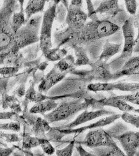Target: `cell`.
I'll return each mask as SVG.
<instances>
[{
  "label": "cell",
  "instance_id": "681fc988",
  "mask_svg": "<svg viewBox=\"0 0 139 156\" xmlns=\"http://www.w3.org/2000/svg\"><path fill=\"white\" fill-rule=\"evenodd\" d=\"M133 52H134L136 53H139V41L134 46Z\"/></svg>",
  "mask_w": 139,
  "mask_h": 156
},
{
  "label": "cell",
  "instance_id": "ffe728a7",
  "mask_svg": "<svg viewBox=\"0 0 139 156\" xmlns=\"http://www.w3.org/2000/svg\"><path fill=\"white\" fill-rule=\"evenodd\" d=\"M121 44H114L109 41H106L103 45L101 53L97 57V61L107 63L112 57L120 51L121 50Z\"/></svg>",
  "mask_w": 139,
  "mask_h": 156
},
{
  "label": "cell",
  "instance_id": "e0dca14e",
  "mask_svg": "<svg viewBox=\"0 0 139 156\" xmlns=\"http://www.w3.org/2000/svg\"><path fill=\"white\" fill-rule=\"evenodd\" d=\"M111 106L123 112H129L134 111L135 108L134 106L130 105L128 102L118 99L115 95L110 96L108 97H103L100 99H96L95 108H98L101 107L103 109V106Z\"/></svg>",
  "mask_w": 139,
  "mask_h": 156
},
{
  "label": "cell",
  "instance_id": "44dd1931",
  "mask_svg": "<svg viewBox=\"0 0 139 156\" xmlns=\"http://www.w3.org/2000/svg\"><path fill=\"white\" fill-rule=\"evenodd\" d=\"M24 56L20 51L14 54L7 53L1 54V64L5 67H23Z\"/></svg>",
  "mask_w": 139,
  "mask_h": 156
},
{
  "label": "cell",
  "instance_id": "603a6c76",
  "mask_svg": "<svg viewBox=\"0 0 139 156\" xmlns=\"http://www.w3.org/2000/svg\"><path fill=\"white\" fill-rule=\"evenodd\" d=\"M73 50L75 52L76 57L75 66L80 67L83 66H90L92 64V62L89 59L87 51L86 49L81 46H78L75 44H70Z\"/></svg>",
  "mask_w": 139,
  "mask_h": 156
},
{
  "label": "cell",
  "instance_id": "5bb4252c",
  "mask_svg": "<svg viewBox=\"0 0 139 156\" xmlns=\"http://www.w3.org/2000/svg\"><path fill=\"white\" fill-rule=\"evenodd\" d=\"M89 71V78L92 80L100 81L103 83H108L113 79V73L111 72L109 64L96 61L92 62Z\"/></svg>",
  "mask_w": 139,
  "mask_h": 156
},
{
  "label": "cell",
  "instance_id": "f6af8a7d",
  "mask_svg": "<svg viewBox=\"0 0 139 156\" xmlns=\"http://www.w3.org/2000/svg\"><path fill=\"white\" fill-rule=\"evenodd\" d=\"M9 78H1V94L7 93L8 84Z\"/></svg>",
  "mask_w": 139,
  "mask_h": 156
},
{
  "label": "cell",
  "instance_id": "2e32d148",
  "mask_svg": "<svg viewBox=\"0 0 139 156\" xmlns=\"http://www.w3.org/2000/svg\"><path fill=\"white\" fill-rule=\"evenodd\" d=\"M68 73H61L56 67L50 70L45 75L38 87V91L41 93H46L54 87L56 84L60 82L66 76Z\"/></svg>",
  "mask_w": 139,
  "mask_h": 156
},
{
  "label": "cell",
  "instance_id": "9c48e42d",
  "mask_svg": "<svg viewBox=\"0 0 139 156\" xmlns=\"http://www.w3.org/2000/svg\"><path fill=\"white\" fill-rule=\"evenodd\" d=\"M35 84L33 82L30 83V86L26 91L25 98L30 102L38 103L45 100L57 101L62 100L64 98H72V99H79V98H90L87 97V93L85 91H78L77 92L67 94L59 95L56 96H48L43 94L39 91H37L34 89Z\"/></svg>",
  "mask_w": 139,
  "mask_h": 156
},
{
  "label": "cell",
  "instance_id": "9a60e30c",
  "mask_svg": "<svg viewBox=\"0 0 139 156\" xmlns=\"http://www.w3.org/2000/svg\"><path fill=\"white\" fill-rule=\"evenodd\" d=\"M134 18L130 17L123 23V35L124 38V45L123 48L122 54L130 57L134 51L135 46L134 41Z\"/></svg>",
  "mask_w": 139,
  "mask_h": 156
},
{
  "label": "cell",
  "instance_id": "6da1fadb",
  "mask_svg": "<svg viewBox=\"0 0 139 156\" xmlns=\"http://www.w3.org/2000/svg\"><path fill=\"white\" fill-rule=\"evenodd\" d=\"M120 27L108 20H99L87 22L82 29L74 31L70 44L78 45L88 44L94 41L110 37L116 33Z\"/></svg>",
  "mask_w": 139,
  "mask_h": 156
},
{
  "label": "cell",
  "instance_id": "d4e9b609",
  "mask_svg": "<svg viewBox=\"0 0 139 156\" xmlns=\"http://www.w3.org/2000/svg\"><path fill=\"white\" fill-rule=\"evenodd\" d=\"M59 104L55 101L45 100L38 103H35L29 110L30 112L33 114H41L44 115L45 113L48 112L53 111L56 109Z\"/></svg>",
  "mask_w": 139,
  "mask_h": 156
},
{
  "label": "cell",
  "instance_id": "c3c4849f",
  "mask_svg": "<svg viewBox=\"0 0 139 156\" xmlns=\"http://www.w3.org/2000/svg\"><path fill=\"white\" fill-rule=\"evenodd\" d=\"M24 156H35L31 150H24L23 149Z\"/></svg>",
  "mask_w": 139,
  "mask_h": 156
},
{
  "label": "cell",
  "instance_id": "277c9868",
  "mask_svg": "<svg viewBox=\"0 0 139 156\" xmlns=\"http://www.w3.org/2000/svg\"><path fill=\"white\" fill-rule=\"evenodd\" d=\"M42 20L41 15L32 17L15 35L13 45L8 53L16 54L23 48L39 41V28Z\"/></svg>",
  "mask_w": 139,
  "mask_h": 156
},
{
  "label": "cell",
  "instance_id": "52a82bcc",
  "mask_svg": "<svg viewBox=\"0 0 139 156\" xmlns=\"http://www.w3.org/2000/svg\"><path fill=\"white\" fill-rule=\"evenodd\" d=\"M83 1H71L67 10L66 22L70 29L78 31L83 28L88 18V15L82 10Z\"/></svg>",
  "mask_w": 139,
  "mask_h": 156
},
{
  "label": "cell",
  "instance_id": "3957f363",
  "mask_svg": "<svg viewBox=\"0 0 139 156\" xmlns=\"http://www.w3.org/2000/svg\"><path fill=\"white\" fill-rule=\"evenodd\" d=\"M96 98H79L60 103L53 111L44 115L45 119L50 124L70 120L79 112L94 107Z\"/></svg>",
  "mask_w": 139,
  "mask_h": 156
},
{
  "label": "cell",
  "instance_id": "ab89813d",
  "mask_svg": "<svg viewBox=\"0 0 139 156\" xmlns=\"http://www.w3.org/2000/svg\"><path fill=\"white\" fill-rule=\"evenodd\" d=\"M125 5L130 15L132 16H135L136 15L137 7V4L136 1L126 0L125 1Z\"/></svg>",
  "mask_w": 139,
  "mask_h": 156
},
{
  "label": "cell",
  "instance_id": "4dcf8cb0",
  "mask_svg": "<svg viewBox=\"0 0 139 156\" xmlns=\"http://www.w3.org/2000/svg\"><path fill=\"white\" fill-rule=\"evenodd\" d=\"M0 119L1 120H11L13 122L20 123L23 126L27 125V122L23 116H20L15 112H2L0 114Z\"/></svg>",
  "mask_w": 139,
  "mask_h": 156
},
{
  "label": "cell",
  "instance_id": "30bf717a",
  "mask_svg": "<svg viewBox=\"0 0 139 156\" xmlns=\"http://www.w3.org/2000/svg\"><path fill=\"white\" fill-rule=\"evenodd\" d=\"M23 116L27 122L31 134L39 138H47L45 133L50 131L52 127L45 119L31 113L28 109L23 111Z\"/></svg>",
  "mask_w": 139,
  "mask_h": 156
},
{
  "label": "cell",
  "instance_id": "5b68a950",
  "mask_svg": "<svg viewBox=\"0 0 139 156\" xmlns=\"http://www.w3.org/2000/svg\"><path fill=\"white\" fill-rule=\"evenodd\" d=\"M121 115L119 113H115L102 119H100L97 122L91 123L88 126H83L77 128L72 129H59L57 127H52L50 131L46 135L47 138H49V140H61L64 136L67 135L74 134L77 136L79 134L83 133L88 130H92L96 128H100L107 126H108L115 122L117 120L121 117Z\"/></svg>",
  "mask_w": 139,
  "mask_h": 156
},
{
  "label": "cell",
  "instance_id": "cb8c5ba5",
  "mask_svg": "<svg viewBox=\"0 0 139 156\" xmlns=\"http://www.w3.org/2000/svg\"><path fill=\"white\" fill-rule=\"evenodd\" d=\"M46 2V1L43 0H30L28 1L27 6L24 9L26 23L34 15L43 12Z\"/></svg>",
  "mask_w": 139,
  "mask_h": 156
},
{
  "label": "cell",
  "instance_id": "8fae6325",
  "mask_svg": "<svg viewBox=\"0 0 139 156\" xmlns=\"http://www.w3.org/2000/svg\"><path fill=\"white\" fill-rule=\"evenodd\" d=\"M87 90L95 93L114 90L134 93L139 90V83H93L87 86Z\"/></svg>",
  "mask_w": 139,
  "mask_h": 156
},
{
  "label": "cell",
  "instance_id": "ac0fdd59",
  "mask_svg": "<svg viewBox=\"0 0 139 156\" xmlns=\"http://www.w3.org/2000/svg\"><path fill=\"white\" fill-rule=\"evenodd\" d=\"M139 76V56L130 57L118 71L113 73V79H117L123 76Z\"/></svg>",
  "mask_w": 139,
  "mask_h": 156
},
{
  "label": "cell",
  "instance_id": "8d00e7d4",
  "mask_svg": "<svg viewBox=\"0 0 139 156\" xmlns=\"http://www.w3.org/2000/svg\"><path fill=\"white\" fill-rule=\"evenodd\" d=\"M1 138L3 140L7 143H15V142H20L22 138L20 137L18 134L15 133H5L1 132Z\"/></svg>",
  "mask_w": 139,
  "mask_h": 156
},
{
  "label": "cell",
  "instance_id": "83f0119b",
  "mask_svg": "<svg viewBox=\"0 0 139 156\" xmlns=\"http://www.w3.org/2000/svg\"><path fill=\"white\" fill-rule=\"evenodd\" d=\"M75 60L72 55H67L54 65L61 73H70L74 69Z\"/></svg>",
  "mask_w": 139,
  "mask_h": 156
},
{
  "label": "cell",
  "instance_id": "d590c367",
  "mask_svg": "<svg viewBox=\"0 0 139 156\" xmlns=\"http://www.w3.org/2000/svg\"><path fill=\"white\" fill-rule=\"evenodd\" d=\"M20 67H4L1 68V75L2 77L10 78L16 75Z\"/></svg>",
  "mask_w": 139,
  "mask_h": 156
},
{
  "label": "cell",
  "instance_id": "7dc6e473",
  "mask_svg": "<svg viewBox=\"0 0 139 156\" xmlns=\"http://www.w3.org/2000/svg\"><path fill=\"white\" fill-rule=\"evenodd\" d=\"M48 62H42L40 63V64H39V66H38V69H39L41 72H44L46 68L48 67Z\"/></svg>",
  "mask_w": 139,
  "mask_h": 156
},
{
  "label": "cell",
  "instance_id": "4fadbf2b",
  "mask_svg": "<svg viewBox=\"0 0 139 156\" xmlns=\"http://www.w3.org/2000/svg\"><path fill=\"white\" fill-rule=\"evenodd\" d=\"M114 138L119 141L126 156H136L139 149V131H127Z\"/></svg>",
  "mask_w": 139,
  "mask_h": 156
},
{
  "label": "cell",
  "instance_id": "1f68e13d",
  "mask_svg": "<svg viewBox=\"0 0 139 156\" xmlns=\"http://www.w3.org/2000/svg\"><path fill=\"white\" fill-rule=\"evenodd\" d=\"M39 146L42 148L45 154L48 156H52L56 153L55 147L51 144L49 140L47 138H40Z\"/></svg>",
  "mask_w": 139,
  "mask_h": 156
},
{
  "label": "cell",
  "instance_id": "484cf974",
  "mask_svg": "<svg viewBox=\"0 0 139 156\" xmlns=\"http://www.w3.org/2000/svg\"><path fill=\"white\" fill-rule=\"evenodd\" d=\"M24 2V1H19L20 5V11L15 12L13 15L12 18V29L15 35L17 33L19 29H20L26 24L24 9H23Z\"/></svg>",
  "mask_w": 139,
  "mask_h": 156
},
{
  "label": "cell",
  "instance_id": "836d02e7",
  "mask_svg": "<svg viewBox=\"0 0 139 156\" xmlns=\"http://www.w3.org/2000/svg\"><path fill=\"white\" fill-rule=\"evenodd\" d=\"M127 130L128 127L125 125L123 124V123H119L114 126L112 128H110V129L107 130V131L114 138L117 135H119L127 132Z\"/></svg>",
  "mask_w": 139,
  "mask_h": 156
},
{
  "label": "cell",
  "instance_id": "7402d4cb",
  "mask_svg": "<svg viewBox=\"0 0 139 156\" xmlns=\"http://www.w3.org/2000/svg\"><path fill=\"white\" fill-rule=\"evenodd\" d=\"M1 94V105L3 109H6L9 108L12 111L15 112L17 114L23 112L22 106L20 104L19 100L16 97L12 95H9L7 93H2Z\"/></svg>",
  "mask_w": 139,
  "mask_h": 156
},
{
  "label": "cell",
  "instance_id": "ba28073f",
  "mask_svg": "<svg viewBox=\"0 0 139 156\" xmlns=\"http://www.w3.org/2000/svg\"><path fill=\"white\" fill-rule=\"evenodd\" d=\"M79 144L90 148L99 147H113L117 146L115 141L108 133L101 128H96L88 131L85 140Z\"/></svg>",
  "mask_w": 139,
  "mask_h": 156
},
{
  "label": "cell",
  "instance_id": "7bdbcfd3",
  "mask_svg": "<svg viewBox=\"0 0 139 156\" xmlns=\"http://www.w3.org/2000/svg\"><path fill=\"white\" fill-rule=\"evenodd\" d=\"M18 147L13 146L11 147H0V156H11L13 153L14 151Z\"/></svg>",
  "mask_w": 139,
  "mask_h": 156
},
{
  "label": "cell",
  "instance_id": "f35d334b",
  "mask_svg": "<svg viewBox=\"0 0 139 156\" xmlns=\"http://www.w3.org/2000/svg\"><path fill=\"white\" fill-rule=\"evenodd\" d=\"M87 4V10H88V17L91 20V21H98L99 20L97 13L96 12V9L94 8L93 5L92 4V1H86Z\"/></svg>",
  "mask_w": 139,
  "mask_h": 156
},
{
  "label": "cell",
  "instance_id": "60d3db41",
  "mask_svg": "<svg viewBox=\"0 0 139 156\" xmlns=\"http://www.w3.org/2000/svg\"><path fill=\"white\" fill-rule=\"evenodd\" d=\"M118 99H120L121 100L124 101L126 102H132V101L136 100V99H139V90L134 92V93H132L130 94L126 95H115Z\"/></svg>",
  "mask_w": 139,
  "mask_h": 156
},
{
  "label": "cell",
  "instance_id": "d6986e66",
  "mask_svg": "<svg viewBox=\"0 0 139 156\" xmlns=\"http://www.w3.org/2000/svg\"><path fill=\"white\" fill-rule=\"evenodd\" d=\"M123 11L118 4V1L115 0L102 1L96 9L97 14L105 15L106 16L114 17Z\"/></svg>",
  "mask_w": 139,
  "mask_h": 156
},
{
  "label": "cell",
  "instance_id": "ee69618b",
  "mask_svg": "<svg viewBox=\"0 0 139 156\" xmlns=\"http://www.w3.org/2000/svg\"><path fill=\"white\" fill-rule=\"evenodd\" d=\"M75 149L78 153V156H97L93 153H90L85 150L81 144L77 145L75 146Z\"/></svg>",
  "mask_w": 139,
  "mask_h": 156
},
{
  "label": "cell",
  "instance_id": "bcb514c9",
  "mask_svg": "<svg viewBox=\"0 0 139 156\" xmlns=\"http://www.w3.org/2000/svg\"><path fill=\"white\" fill-rule=\"evenodd\" d=\"M134 28H137V30H138V33L137 35V37L135 39V41H134V44L136 45V44L139 41V20L137 19H134Z\"/></svg>",
  "mask_w": 139,
  "mask_h": 156
},
{
  "label": "cell",
  "instance_id": "b9f144b4",
  "mask_svg": "<svg viewBox=\"0 0 139 156\" xmlns=\"http://www.w3.org/2000/svg\"><path fill=\"white\" fill-rule=\"evenodd\" d=\"M25 83L20 84V85L17 87L16 89L12 93V95L17 96L19 97H22L26 95V90H25Z\"/></svg>",
  "mask_w": 139,
  "mask_h": 156
},
{
  "label": "cell",
  "instance_id": "e575fe53",
  "mask_svg": "<svg viewBox=\"0 0 139 156\" xmlns=\"http://www.w3.org/2000/svg\"><path fill=\"white\" fill-rule=\"evenodd\" d=\"M121 118L125 123H129L135 127L139 128V116L132 115L128 112H123Z\"/></svg>",
  "mask_w": 139,
  "mask_h": 156
},
{
  "label": "cell",
  "instance_id": "4316f807",
  "mask_svg": "<svg viewBox=\"0 0 139 156\" xmlns=\"http://www.w3.org/2000/svg\"><path fill=\"white\" fill-rule=\"evenodd\" d=\"M93 153L97 156H127L118 146L92 148Z\"/></svg>",
  "mask_w": 139,
  "mask_h": 156
},
{
  "label": "cell",
  "instance_id": "7c38bea8",
  "mask_svg": "<svg viewBox=\"0 0 139 156\" xmlns=\"http://www.w3.org/2000/svg\"><path fill=\"white\" fill-rule=\"evenodd\" d=\"M116 113L114 112L111 111L110 110H107L105 109H97L96 111H88V110H85L82 112L81 114H79L75 119H74L72 122L68 123L67 124H64L61 126L57 127L59 129H72L76 128L79 126L89 122L90 121L96 119L103 117L104 116H110Z\"/></svg>",
  "mask_w": 139,
  "mask_h": 156
},
{
  "label": "cell",
  "instance_id": "f546056e",
  "mask_svg": "<svg viewBox=\"0 0 139 156\" xmlns=\"http://www.w3.org/2000/svg\"><path fill=\"white\" fill-rule=\"evenodd\" d=\"M23 140L22 147L24 150H31L32 148L39 146L40 138L37 137H33L30 134L25 131H23L22 134Z\"/></svg>",
  "mask_w": 139,
  "mask_h": 156
},
{
  "label": "cell",
  "instance_id": "8992f818",
  "mask_svg": "<svg viewBox=\"0 0 139 156\" xmlns=\"http://www.w3.org/2000/svg\"><path fill=\"white\" fill-rule=\"evenodd\" d=\"M60 2V1H55L53 5L45 12L42 17L39 35V49L42 51L43 55L52 47L51 40L52 29L57 15V5Z\"/></svg>",
  "mask_w": 139,
  "mask_h": 156
},
{
  "label": "cell",
  "instance_id": "f1b7e54d",
  "mask_svg": "<svg viewBox=\"0 0 139 156\" xmlns=\"http://www.w3.org/2000/svg\"><path fill=\"white\" fill-rule=\"evenodd\" d=\"M67 51L66 49H60L57 47L50 49L43 56L48 62H59L67 56Z\"/></svg>",
  "mask_w": 139,
  "mask_h": 156
},
{
  "label": "cell",
  "instance_id": "74e56055",
  "mask_svg": "<svg viewBox=\"0 0 139 156\" xmlns=\"http://www.w3.org/2000/svg\"><path fill=\"white\" fill-rule=\"evenodd\" d=\"M2 130L11 131L16 133H19L21 130V124L16 122H11L10 123H1L0 124Z\"/></svg>",
  "mask_w": 139,
  "mask_h": 156
},
{
  "label": "cell",
  "instance_id": "7a4b0ae2",
  "mask_svg": "<svg viewBox=\"0 0 139 156\" xmlns=\"http://www.w3.org/2000/svg\"><path fill=\"white\" fill-rule=\"evenodd\" d=\"M17 1H4L0 8V51L1 54L9 51L13 45L15 34L12 29V18L20 5ZM20 9V8H19Z\"/></svg>",
  "mask_w": 139,
  "mask_h": 156
},
{
  "label": "cell",
  "instance_id": "d6a6232c",
  "mask_svg": "<svg viewBox=\"0 0 139 156\" xmlns=\"http://www.w3.org/2000/svg\"><path fill=\"white\" fill-rule=\"evenodd\" d=\"M75 147V141L72 140L68 145L61 149L56 150L57 156H72L74 148Z\"/></svg>",
  "mask_w": 139,
  "mask_h": 156
}]
</instances>
